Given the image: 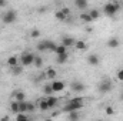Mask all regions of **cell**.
Returning a JSON list of instances; mask_svg holds the SVG:
<instances>
[{"label":"cell","mask_w":123,"mask_h":121,"mask_svg":"<svg viewBox=\"0 0 123 121\" xmlns=\"http://www.w3.org/2000/svg\"><path fill=\"white\" fill-rule=\"evenodd\" d=\"M73 3H74V7H76V9L83 10V9H86V7H87L89 0H73Z\"/></svg>","instance_id":"5bb4252c"},{"label":"cell","mask_w":123,"mask_h":121,"mask_svg":"<svg viewBox=\"0 0 123 121\" xmlns=\"http://www.w3.org/2000/svg\"><path fill=\"white\" fill-rule=\"evenodd\" d=\"M29 114L27 113H17L16 114V121H29Z\"/></svg>","instance_id":"7402d4cb"},{"label":"cell","mask_w":123,"mask_h":121,"mask_svg":"<svg viewBox=\"0 0 123 121\" xmlns=\"http://www.w3.org/2000/svg\"><path fill=\"white\" fill-rule=\"evenodd\" d=\"M120 9H122L120 3H117V1H107V3L103 6V13H105V16H107V17H115L116 13H117Z\"/></svg>","instance_id":"7a4b0ae2"},{"label":"cell","mask_w":123,"mask_h":121,"mask_svg":"<svg viewBox=\"0 0 123 121\" xmlns=\"http://www.w3.org/2000/svg\"><path fill=\"white\" fill-rule=\"evenodd\" d=\"M57 57H56V61L59 63V64H64L66 61L69 60V54L66 53V54H56Z\"/></svg>","instance_id":"44dd1931"},{"label":"cell","mask_w":123,"mask_h":121,"mask_svg":"<svg viewBox=\"0 0 123 121\" xmlns=\"http://www.w3.org/2000/svg\"><path fill=\"white\" fill-rule=\"evenodd\" d=\"M112 88H113V83H112L110 78H103V80L99 83V86H97V91H99L100 94H107Z\"/></svg>","instance_id":"3957f363"},{"label":"cell","mask_w":123,"mask_h":121,"mask_svg":"<svg viewBox=\"0 0 123 121\" xmlns=\"http://www.w3.org/2000/svg\"><path fill=\"white\" fill-rule=\"evenodd\" d=\"M46 47H47V51H56V49H57V44L55 43V41H52V40H46Z\"/></svg>","instance_id":"d6986e66"},{"label":"cell","mask_w":123,"mask_h":121,"mask_svg":"<svg viewBox=\"0 0 123 121\" xmlns=\"http://www.w3.org/2000/svg\"><path fill=\"white\" fill-rule=\"evenodd\" d=\"M105 113H106L107 116H113V114H115V108H113L112 105H107V107L105 108Z\"/></svg>","instance_id":"d6a6232c"},{"label":"cell","mask_w":123,"mask_h":121,"mask_svg":"<svg viewBox=\"0 0 123 121\" xmlns=\"http://www.w3.org/2000/svg\"><path fill=\"white\" fill-rule=\"evenodd\" d=\"M106 46H107L109 49H117V47L120 46V41H119V38L112 37V38H109V40L106 41Z\"/></svg>","instance_id":"8fae6325"},{"label":"cell","mask_w":123,"mask_h":121,"mask_svg":"<svg viewBox=\"0 0 123 121\" xmlns=\"http://www.w3.org/2000/svg\"><path fill=\"white\" fill-rule=\"evenodd\" d=\"M7 6V1L6 0H0V7H6Z\"/></svg>","instance_id":"d590c367"},{"label":"cell","mask_w":123,"mask_h":121,"mask_svg":"<svg viewBox=\"0 0 123 121\" xmlns=\"http://www.w3.org/2000/svg\"><path fill=\"white\" fill-rule=\"evenodd\" d=\"M17 64H20V59H19L17 56H10V57L7 59V66H9L10 68H13V67L17 66Z\"/></svg>","instance_id":"9a60e30c"},{"label":"cell","mask_w":123,"mask_h":121,"mask_svg":"<svg viewBox=\"0 0 123 121\" xmlns=\"http://www.w3.org/2000/svg\"><path fill=\"white\" fill-rule=\"evenodd\" d=\"M80 20L83 22V23H92L93 22V19H92V16H90V13H80Z\"/></svg>","instance_id":"ac0fdd59"},{"label":"cell","mask_w":123,"mask_h":121,"mask_svg":"<svg viewBox=\"0 0 123 121\" xmlns=\"http://www.w3.org/2000/svg\"><path fill=\"white\" fill-rule=\"evenodd\" d=\"M12 71H13L14 76H20V74L23 73V66H22V64H17V66H14V67L12 68Z\"/></svg>","instance_id":"d4e9b609"},{"label":"cell","mask_w":123,"mask_h":121,"mask_svg":"<svg viewBox=\"0 0 123 121\" xmlns=\"http://www.w3.org/2000/svg\"><path fill=\"white\" fill-rule=\"evenodd\" d=\"M37 110V105L31 101H27V107H26V113H34Z\"/></svg>","instance_id":"484cf974"},{"label":"cell","mask_w":123,"mask_h":121,"mask_svg":"<svg viewBox=\"0 0 123 121\" xmlns=\"http://www.w3.org/2000/svg\"><path fill=\"white\" fill-rule=\"evenodd\" d=\"M85 107V100L83 97H74V98H70L67 101V104L62 108L63 113H70V111H74V110H82Z\"/></svg>","instance_id":"6da1fadb"},{"label":"cell","mask_w":123,"mask_h":121,"mask_svg":"<svg viewBox=\"0 0 123 121\" xmlns=\"http://www.w3.org/2000/svg\"><path fill=\"white\" fill-rule=\"evenodd\" d=\"M89 13H90V16H92L93 22H94V20H99V19H100V11H99V10L93 9V10H90Z\"/></svg>","instance_id":"4dcf8cb0"},{"label":"cell","mask_w":123,"mask_h":121,"mask_svg":"<svg viewBox=\"0 0 123 121\" xmlns=\"http://www.w3.org/2000/svg\"><path fill=\"white\" fill-rule=\"evenodd\" d=\"M120 100H122V101H123V91H122V93H120Z\"/></svg>","instance_id":"74e56055"},{"label":"cell","mask_w":123,"mask_h":121,"mask_svg":"<svg viewBox=\"0 0 123 121\" xmlns=\"http://www.w3.org/2000/svg\"><path fill=\"white\" fill-rule=\"evenodd\" d=\"M55 53H56V54H66V53H67V47L63 46V44H59Z\"/></svg>","instance_id":"f546056e"},{"label":"cell","mask_w":123,"mask_h":121,"mask_svg":"<svg viewBox=\"0 0 123 121\" xmlns=\"http://www.w3.org/2000/svg\"><path fill=\"white\" fill-rule=\"evenodd\" d=\"M74 43H76V40H74L73 37H70V36H64V37H62V44L66 46L67 49H69V47H73Z\"/></svg>","instance_id":"30bf717a"},{"label":"cell","mask_w":123,"mask_h":121,"mask_svg":"<svg viewBox=\"0 0 123 121\" xmlns=\"http://www.w3.org/2000/svg\"><path fill=\"white\" fill-rule=\"evenodd\" d=\"M33 66L37 67V68L43 67V59H42L40 56H36V57H34V61H33Z\"/></svg>","instance_id":"83f0119b"},{"label":"cell","mask_w":123,"mask_h":121,"mask_svg":"<svg viewBox=\"0 0 123 121\" xmlns=\"http://www.w3.org/2000/svg\"><path fill=\"white\" fill-rule=\"evenodd\" d=\"M44 11H46V7H40L39 9V13H44Z\"/></svg>","instance_id":"8d00e7d4"},{"label":"cell","mask_w":123,"mask_h":121,"mask_svg":"<svg viewBox=\"0 0 123 121\" xmlns=\"http://www.w3.org/2000/svg\"><path fill=\"white\" fill-rule=\"evenodd\" d=\"M16 20H17V13H16L14 10H7V11H4L3 16H1V22H3L4 24H13Z\"/></svg>","instance_id":"277c9868"},{"label":"cell","mask_w":123,"mask_h":121,"mask_svg":"<svg viewBox=\"0 0 123 121\" xmlns=\"http://www.w3.org/2000/svg\"><path fill=\"white\" fill-rule=\"evenodd\" d=\"M50 86H52V88H53L55 93H62V91L64 90V87H66V83L60 81V80H52Z\"/></svg>","instance_id":"8992f818"},{"label":"cell","mask_w":123,"mask_h":121,"mask_svg":"<svg viewBox=\"0 0 123 121\" xmlns=\"http://www.w3.org/2000/svg\"><path fill=\"white\" fill-rule=\"evenodd\" d=\"M70 90L73 91V93H83V91L86 90V86L82 81H72Z\"/></svg>","instance_id":"52a82bcc"},{"label":"cell","mask_w":123,"mask_h":121,"mask_svg":"<svg viewBox=\"0 0 123 121\" xmlns=\"http://www.w3.org/2000/svg\"><path fill=\"white\" fill-rule=\"evenodd\" d=\"M77 51H85L86 49H87V44H86V41H83V40H76V43H74V46H73Z\"/></svg>","instance_id":"4fadbf2b"},{"label":"cell","mask_w":123,"mask_h":121,"mask_svg":"<svg viewBox=\"0 0 123 121\" xmlns=\"http://www.w3.org/2000/svg\"><path fill=\"white\" fill-rule=\"evenodd\" d=\"M56 76H57V71H56L53 67H49V68L46 70V77H47V78L55 80V78H56Z\"/></svg>","instance_id":"e0dca14e"},{"label":"cell","mask_w":123,"mask_h":121,"mask_svg":"<svg viewBox=\"0 0 123 121\" xmlns=\"http://www.w3.org/2000/svg\"><path fill=\"white\" fill-rule=\"evenodd\" d=\"M37 110H40L42 113H44V111L50 110V108H49V104H47V101H46V98L39 100V103H37Z\"/></svg>","instance_id":"7c38bea8"},{"label":"cell","mask_w":123,"mask_h":121,"mask_svg":"<svg viewBox=\"0 0 123 121\" xmlns=\"http://www.w3.org/2000/svg\"><path fill=\"white\" fill-rule=\"evenodd\" d=\"M46 101H47V104H49V108L52 110V108H55L57 104H59V98L56 97V95H46Z\"/></svg>","instance_id":"9c48e42d"},{"label":"cell","mask_w":123,"mask_h":121,"mask_svg":"<svg viewBox=\"0 0 123 121\" xmlns=\"http://www.w3.org/2000/svg\"><path fill=\"white\" fill-rule=\"evenodd\" d=\"M43 93H44V95H52V94H55V91H53V88H52L50 84L43 86Z\"/></svg>","instance_id":"f1b7e54d"},{"label":"cell","mask_w":123,"mask_h":121,"mask_svg":"<svg viewBox=\"0 0 123 121\" xmlns=\"http://www.w3.org/2000/svg\"><path fill=\"white\" fill-rule=\"evenodd\" d=\"M87 64L89 66H92V67H97L99 64H100V57L97 56V54H89L87 56Z\"/></svg>","instance_id":"ba28073f"},{"label":"cell","mask_w":123,"mask_h":121,"mask_svg":"<svg viewBox=\"0 0 123 121\" xmlns=\"http://www.w3.org/2000/svg\"><path fill=\"white\" fill-rule=\"evenodd\" d=\"M40 34H42V33H40L39 29H31V30H30V37H31V38H39V37H40Z\"/></svg>","instance_id":"1f68e13d"},{"label":"cell","mask_w":123,"mask_h":121,"mask_svg":"<svg viewBox=\"0 0 123 121\" xmlns=\"http://www.w3.org/2000/svg\"><path fill=\"white\" fill-rule=\"evenodd\" d=\"M36 49L42 53V51H47V47H46V40H40L36 46Z\"/></svg>","instance_id":"cb8c5ba5"},{"label":"cell","mask_w":123,"mask_h":121,"mask_svg":"<svg viewBox=\"0 0 123 121\" xmlns=\"http://www.w3.org/2000/svg\"><path fill=\"white\" fill-rule=\"evenodd\" d=\"M69 116V120H79L80 118V116H79V110H74V111H70V113H67Z\"/></svg>","instance_id":"4316f807"},{"label":"cell","mask_w":123,"mask_h":121,"mask_svg":"<svg viewBox=\"0 0 123 121\" xmlns=\"http://www.w3.org/2000/svg\"><path fill=\"white\" fill-rule=\"evenodd\" d=\"M13 98H14V100H17V101H23V100H26V93H25V91H22V90L14 91Z\"/></svg>","instance_id":"2e32d148"},{"label":"cell","mask_w":123,"mask_h":121,"mask_svg":"<svg viewBox=\"0 0 123 121\" xmlns=\"http://www.w3.org/2000/svg\"><path fill=\"white\" fill-rule=\"evenodd\" d=\"M55 17H56V20H59V22H66V19H67V16H66L62 10H57V11L55 13Z\"/></svg>","instance_id":"603a6c76"},{"label":"cell","mask_w":123,"mask_h":121,"mask_svg":"<svg viewBox=\"0 0 123 121\" xmlns=\"http://www.w3.org/2000/svg\"><path fill=\"white\" fill-rule=\"evenodd\" d=\"M10 111L13 113V114H17L20 110H19V101L17 100H13L12 103H10Z\"/></svg>","instance_id":"ffe728a7"},{"label":"cell","mask_w":123,"mask_h":121,"mask_svg":"<svg viewBox=\"0 0 123 121\" xmlns=\"http://www.w3.org/2000/svg\"><path fill=\"white\" fill-rule=\"evenodd\" d=\"M34 54L30 53V51H25L20 57V64L23 67H29V66H33V61H34Z\"/></svg>","instance_id":"5b68a950"},{"label":"cell","mask_w":123,"mask_h":121,"mask_svg":"<svg viewBox=\"0 0 123 121\" xmlns=\"http://www.w3.org/2000/svg\"><path fill=\"white\" fill-rule=\"evenodd\" d=\"M60 10L66 14V16H70V9H69V7H62Z\"/></svg>","instance_id":"e575fe53"},{"label":"cell","mask_w":123,"mask_h":121,"mask_svg":"<svg viewBox=\"0 0 123 121\" xmlns=\"http://www.w3.org/2000/svg\"><path fill=\"white\" fill-rule=\"evenodd\" d=\"M116 78H117L119 81H123V68L117 70V73H116Z\"/></svg>","instance_id":"836d02e7"}]
</instances>
